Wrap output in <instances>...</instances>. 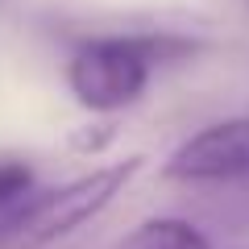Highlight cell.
<instances>
[{"instance_id": "1", "label": "cell", "mask_w": 249, "mask_h": 249, "mask_svg": "<svg viewBox=\"0 0 249 249\" xmlns=\"http://www.w3.org/2000/svg\"><path fill=\"white\" fill-rule=\"evenodd\" d=\"M196 54V42L178 34H112L91 37L75 50L67 67L75 100L91 112H116L129 108L145 88H150L154 67H166L175 58Z\"/></svg>"}, {"instance_id": "2", "label": "cell", "mask_w": 249, "mask_h": 249, "mask_svg": "<svg viewBox=\"0 0 249 249\" xmlns=\"http://www.w3.org/2000/svg\"><path fill=\"white\" fill-rule=\"evenodd\" d=\"M142 166H145L142 154H129L124 162L96 166L71 183L54 187V191L29 196L25 208H17L9 220H0V249H46L58 237L83 229L133 183Z\"/></svg>"}, {"instance_id": "3", "label": "cell", "mask_w": 249, "mask_h": 249, "mask_svg": "<svg viewBox=\"0 0 249 249\" xmlns=\"http://www.w3.org/2000/svg\"><path fill=\"white\" fill-rule=\"evenodd\" d=\"M166 178L178 183H232L249 178V116L216 121L191 133L162 166Z\"/></svg>"}, {"instance_id": "4", "label": "cell", "mask_w": 249, "mask_h": 249, "mask_svg": "<svg viewBox=\"0 0 249 249\" xmlns=\"http://www.w3.org/2000/svg\"><path fill=\"white\" fill-rule=\"evenodd\" d=\"M121 249H212V241L187 220H150L133 229Z\"/></svg>"}, {"instance_id": "5", "label": "cell", "mask_w": 249, "mask_h": 249, "mask_svg": "<svg viewBox=\"0 0 249 249\" xmlns=\"http://www.w3.org/2000/svg\"><path fill=\"white\" fill-rule=\"evenodd\" d=\"M29 196H34V170H29V162L4 158L0 162V220H9L17 208H25Z\"/></svg>"}]
</instances>
